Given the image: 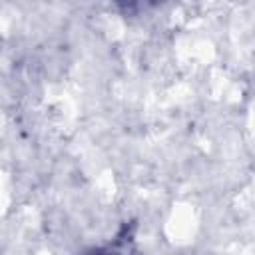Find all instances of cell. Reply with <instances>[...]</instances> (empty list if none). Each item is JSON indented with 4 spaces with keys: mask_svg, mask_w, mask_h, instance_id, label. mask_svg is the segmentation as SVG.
Instances as JSON below:
<instances>
[{
    "mask_svg": "<svg viewBox=\"0 0 255 255\" xmlns=\"http://www.w3.org/2000/svg\"><path fill=\"white\" fill-rule=\"evenodd\" d=\"M80 255H135V223L126 221L108 243L88 247Z\"/></svg>",
    "mask_w": 255,
    "mask_h": 255,
    "instance_id": "6da1fadb",
    "label": "cell"
}]
</instances>
